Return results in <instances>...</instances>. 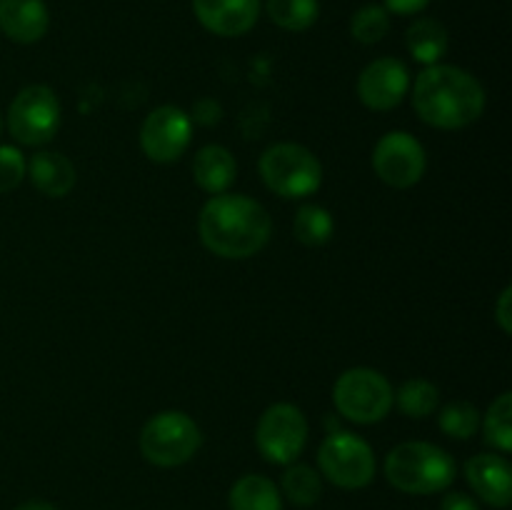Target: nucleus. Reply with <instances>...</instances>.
Listing matches in <instances>:
<instances>
[{"mask_svg":"<svg viewBox=\"0 0 512 510\" xmlns=\"http://www.w3.org/2000/svg\"><path fill=\"white\" fill-rule=\"evenodd\" d=\"M295 238L300 240L308 248H318L325 245L335 233V220L330 215V210H325L323 205L308 203L295 213Z\"/></svg>","mask_w":512,"mask_h":510,"instance_id":"obj_22","label":"nucleus"},{"mask_svg":"<svg viewBox=\"0 0 512 510\" xmlns=\"http://www.w3.org/2000/svg\"><path fill=\"white\" fill-rule=\"evenodd\" d=\"M25 175L48 198H65L75 185V165L63 153L40 150L25 163Z\"/></svg>","mask_w":512,"mask_h":510,"instance_id":"obj_16","label":"nucleus"},{"mask_svg":"<svg viewBox=\"0 0 512 510\" xmlns=\"http://www.w3.org/2000/svg\"><path fill=\"white\" fill-rule=\"evenodd\" d=\"M198 233L205 248L218 258L245 260L268 245L273 220L258 200L238 193H220L200 210Z\"/></svg>","mask_w":512,"mask_h":510,"instance_id":"obj_1","label":"nucleus"},{"mask_svg":"<svg viewBox=\"0 0 512 510\" xmlns=\"http://www.w3.org/2000/svg\"><path fill=\"white\" fill-rule=\"evenodd\" d=\"M483 433L485 443L493 445L500 453H510L512 450V393L505 390L498 398L493 400V405L488 408L483 418Z\"/></svg>","mask_w":512,"mask_h":510,"instance_id":"obj_23","label":"nucleus"},{"mask_svg":"<svg viewBox=\"0 0 512 510\" xmlns=\"http://www.w3.org/2000/svg\"><path fill=\"white\" fill-rule=\"evenodd\" d=\"M235 173H238V165H235L233 153L223 145H205L195 153L193 178L198 188L208 195L228 193L230 185L235 183Z\"/></svg>","mask_w":512,"mask_h":510,"instance_id":"obj_17","label":"nucleus"},{"mask_svg":"<svg viewBox=\"0 0 512 510\" xmlns=\"http://www.w3.org/2000/svg\"><path fill=\"white\" fill-rule=\"evenodd\" d=\"M48 28L50 13L43 0H0V30L13 43H38Z\"/></svg>","mask_w":512,"mask_h":510,"instance_id":"obj_15","label":"nucleus"},{"mask_svg":"<svg viewBox=\"0 0 512 510\" xmlns=\"http://www.w3.org/2000/svg\"><path fill=\"white\" fill-rule=\"evenodd\" d=\"M390 13L383 5H363L350 20V35L363 45H375L388 35Z\"/></svg>","mask_w":512,"mask_h":510,"instance_id":"obj_26","label":"nucleus"},{"mask_svg":"<svg viewBox=\"0 0 512 510\" xmlns=\"http://www.w3.org/2000/svg\"><path fill=\"white\" fill-rule=\"evenodd\" d=\"M0 135H3V115H0Z\"/></svg>","mask_w":512,"mask_h":510,"instance_id":"obj_32","label":"nucleus"},{"mask_svg":"<svg viewBox=\"0 0 512 510\" xmlns=\"http://www.w3.org/2000/svg\"><path fill=\"white\" fill-rule=\"evenodd\" d=\"M230 510H283V495L278 485L258 473L235 480L228 495Z\"/></svg>","mask_w":512,"mask_h":510,"instance_id":"obj_18","label":"nucleus"},{"mask_svg":"<svg viewBox=\"0 0 512 510\" xmlns=\"http://www.w3.org/2000/svg\"><path fill=\"white\" fill-rule=\"evenodd\" d=\"M15 510H58L53 503H45V500H28V503L18 505Z\"/></svg>","mask_w":512,"mask_h":510,"instance_id":"obj_31","label":"nucleus"},{"mask_svg":"<svg viewBox=\"0 0 512 510\" xmlns=\"http://www.w3.org/2000/svg\"><path fill=\"white\" fill-rule=\"evenodd\" d=\"M260 178L275 195L288 200L308 198L323 185L318 155L298 143H275L260 155Z\"/></svg>","mask_w":512,"mask_h":510,"instance_id":"obj_4","label":"nucleus"},{"mask_svg":"<svg viewBox=\"0 0 512 510\" xmlns=\"http://www.w3.org/2000/svg\"><path fill=\"white\" fill-rule=\"evenodd\" d=\"M480 428V413L473 403L468 400H455L448 403L440 413V430H443L448 438L455 440H468L478 433Z\"/></svg>","mask_w":512,"mask_h":510,"instance_id":"obj_25","label":"nucleus"},{"mask_svg":"<svg viewBox=\"0 0 512 510\" xmlns=\"http://www.w3.org/2000/svg\"><path fill=\"white\" fill-rule=\"evenodd\" d=\"M308 443V420L293 403H275L265 408L255 428V445L273 465H290Z\"/></svg>","mask_w":512,"mask_h":510,"instance_id":"obj_9","label":"nucleus"},{"mask_svg":"<svg viewBox=\"0 0 512 510\" xmlns=\"http://www.w3.org/2000/svg\"><path fill=\"white\" fill-rule=\"evenodd\" d=\"M410 90V73L403 60L378 58L365 65L358 78V98L368 110H393Z\"/></svg>","mask_w":512,"mask_h":510,"instance_id":"obj_12","label":"nucleus"},{"mask_svg":"<svg viewBox=\"0 0 512 510\" xmlns=\"http://www.w3.org/2000/svg\"><path fill=\"white\" fill-rule=\"evenodd\" d=\"M60 128L58 95L48 85H28L13 98L8 108V133L20 145L50 143Z\"/></svg>","mask_w":512,"mask_h":510,"instance_id":"obj_8","label":"nucleus"},{"mask_svg":"<svg viewBox=\"0 0 512 510\" xmlns=\"http://www.w3.org/2000/svg\"><path fill=\"white\" fill-rule=\"evenodd\" d=\"M193 13L213 35L238 38L258 23L260 0H193Z\"/></svg>","mask_w":512,"mask_h":510,"instance_id":"obj_13","label":"nucleus"},{"mask_svg":"<svg viewBox=\"0 0 512 510\" xmlns=\"http://www.w3.org/2000/svg\"><path fill=\"white\" fill-rule=\"evenodd\" d=\"M193 138V120L178 105H160L150 110L140 128V148L153 163H175L188 150Z\"/></svg>","mask_w":512,"mask_h":510,"instance_id":"obj_11","label":"nucleus"},{"mask_svg":"<svg viewBox=\"0 0 512 510\" xmlns=\"http://www.w3.org/2000/svg\"><path fill=\"white\" fill-rule=\"evenodd\" d=\"M385 478L408 495L443 493L455 480V460L440 445L425 440L395 445L385 458Z\"/></svg>","mask_w":512,"mask_h":510,"instance_id":"obj_3","label":"nucleus"},{"mask_svg":"<svg viewBox=\"0 0 512 510\" xmlns=\"http://www.w3.org/2000/svg\"><path fill=\"white\" fill-rule=\"evenodd\" d=\"M405 45H408L413 60L423 65H435L448 53V28L435 18H420L405 33Z\"/></svg>","mask_w":512,"mask_h":510,"instance_id":"obj_19","label":"nucleus"},{"mask_svg":"<svg viewBox=\"0 0 512 510\" xmlns=\"http://www.w3.org/2000/svg\"><path fill=\"white\" fill-rule=\"evenodd\" d=\"M413 108L433 128L460 130L483 115L485 90L458 65H425L413 85Z\"/></svg>","mask_w":512,"mask_h":510,"instance_id":"obj_2","label":"nucleus"},{"mask_svg":"<svg viewBox=\"0 0 512 510\" xmlns=\"http://www.w3.org/2000/svg\"><path fill=\"white\" fill-rule=\"evenodd\" d=\"M333 403L345 420L373 425L388 418L395 403V390L378 370L350 368L335 380Z\"/></svg>","mask_w":512,"mask_h":510,"instance_id":"obj_6","label":"nucleus"},{"mask_svg":"<svg viewBox=\"0 0 512 510\" xmlns=\"http://www.w3.org/2000/svg\"><path fill=\"white\" fill-rule=\"evenodd\" d=\"M425 168H428V155L405 130H393L378 140L373 150V170L385 185L398 190H408L423 180Z\"/></svg>","mask_w":512,"mask_h":510,"instance_id":"obj_10","label":"nucleus"},{"mask_svg":"<svg viewBox=\"0 0 512 510\" xmlns=\"http://www.w3.org/2000/svg\"><path fill=\"white\" fill-rule=\"evenodd\" d=\"M395 403L408 418H428L438 410L440 390L425 378L405 380L395 393Z\"/></svg>","mask_w":512,"mask_h":510,"instance_id":"obj_24","label":"nucleus"},{"mask_svg":"<svg viewBox=\"0 0 512 510\" xmlns=\"http://www.w3.org/2000/svg\"><path fill=\"white\" fill-rule=\"evenodd\" d=\"M265 10L278 28L290 30V33H303L313 28L320 15L318 0H265Z\"/></svg>","mask_w":512,"mask_h":510,"instance_id":"obj_20","label":"nucleus"},{"mask_svg":"<svg viewBox=\"0 0 512 510\" xmlns=\"http://www.w3.org/2000/svg\"><path fill=\"white\" fill-rule=\"evenodd\" d=\"M25 163L18 148L13 145H0V195L13 193L20 183L25 180Z\"/></svg>","mask_w":512,"mask_h":510,"instance_id":"obj_27","label":"nucleus"},{"mask_svg":"<svg viewBox=\"0 0 512 510\" xmlns=\"http://www.w3.org/2000/svg\"><path fill=\"white\" fill-rule=\"evenodd\" d=\"M510 300H512V285L500 293L498 303H495V320H498L500 330H503L505 335L512 333V310H510Z\"/></svg>","mask_w":512,"mask_h":510,"instance_id":"obj_28","label":"nucleus"},{"mask_svg":"<svg viewBox=\"0 0 512 510\" xmlns=\"http://www.w3.org/2000/svg\"><path fill=\"white\" fill-rule=\"evenodd\" d=\"M203 445L198 423L183 410H163L140 430V453L158 468H178L193 460Z\"/></svg>","mask_w":512,"mask_h":510,"instance_id":"obj_5","label":"nucleus"},{"mask_svg":"<svg viewBox=\"0 0 512 510\" xmlns=\"http://www.w3.org/2000/svg\"><path fill=\"white\" fill-rule=\"evenodd\" d=\"M280 488H283V495L290 503L298 505V508H310L323 495V478L310 465L290 463L288 470L283 473V480H280Z\"/></svg>","mask_w":512,"mask_h":510,"instance_id":"obj_21","label":"nucleus"},{"mask_svg":"<svg viewBox=\"0 0 512 510\" xmlns=\"http://www.w3.org/2000/svg\"><path fill=\"white\" fill-rule=\"evenodd\" d=\"M383 8L395 15H415L430 5V0H383Z\"/></svg>","mask_w":512,"mask_h":510,"instance_id":"obj_30","label":"nucleus"},{"mask_svg":"<svg viewBox=\"0 0 512 510\" xmlns=\"http://www.w3.org/2000/svg\"><path fill=\"white\" fill-rule=\"evenodd\" d=\"M440 510H480V505L478 500L470 498L468 493L453 490V493H445L443 503H440Z\"/></svg>","mask_w":512,"mask_h":510,"instance_id":"obj_29","label":"nucleus"},{"mask_svg":"<svg viewBox=\"0 0 512 510\" xmlns=\"http://www.w3.org/2000/svg\"><path fill=\"white\" fill-rule=\"evenodd\" d=\"M318 468L338 488L360 490L373 483L375 453L360 435L338 430L320 443Z\"/></svg>","mask_w":512,"mask_h":510,"instance_id":"obj_7","label":"nucleus"},{"mask_svg":"<svg viewBox=\"0 0 512 510\" xmlns=\"http://www.w3.org/2000/svg\"><path fill=\"white\" fill-rule=\"evenodd\" d=\"M465 478L483 503L498 510H505L512 503V468L505 455H475L465 463Z\"/></svg>","mask_w":512,"mask_h":510,"instance_id":"obj_14","label":"nucleus"}]
</instances>
